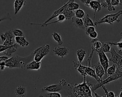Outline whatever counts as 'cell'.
I'll return each mask as SVG.
<instances>
[{
	"label": "cell",
	"mask_w": 122,
	"mask_h": 97,
	"mask_svg": "<svg viewBox=\"0 0 122 97\" xmlns=\"http://www.w3.org/2000/svg\"><path fill=\"white\" fill-rule=\"evenodd\" d=\"M83 81L80 84L73 85L67 83L64 86L67 88V91L70 97H93L92 95L91 87L92 84L86 79V77H83Z\"/></svg>",
	"instance_id": "1"
},
{
	"label": "cell",
	"mask_w": 122,
	"mask_h": 97,
	"mask_svg": "<svg viewBox=\"0 0 122 97\" xmlns=\"http://www.w3.org/2000/svg\"><path fill=\"white\" fill-rule=\"evenodd\" d=\"M34 51L26 57H21L16 55L4 61L5 66L10 68H24L27 64L34 60Z\"/></svg>",
	"instance_id": "2"
},
{
	"label": "cell",
	"mask_w": 122,
	"mask_h": 97,
	"mask_svg": "<svg viewBox=\"0 0 122 97\" xmlns=\"http://www.w3.org/2000/svg\"><path fill=\"white\" fill-rule=\"evenodd\" d=\"M122 14V10H119L117 12L114 14H110L105 15L103 17L98 19L96 21H94V26H97L98 24L101 23H108L110 25H112L115 21L119 22L120 19L119 18Z\"/></svg>",
	"instance_id": "3"
},
{
	"label": "cell",
	"mask_w": 122,
	"mask_h": 97,
	"mask_svg": "<svg viewBox=\"0 0 122 97\" xmlns=\"http://www.w3.org/2000/svg\"><path fill=\"white\" fill-rule=\"evenodd\" d=\"M122 77V70H120L117 68L116 69V71L115 73L110 76H109L108 77L106 78L105 80H102L100 82H98L96 84H92V86L91 87V89L92 90V92H94L97 89H98L99 87H101L102 85H104L105 84H108L110 82L117 80L120 78H121Z\"/></svg>",
	"instance_id": "4"
},
{
	"label": "cell",
	"mask_w": 122,
	"mask_h": 97,
	"mask_svg": "<svg viewBox=\"0 0 122 97\" xmlns=\"http://www.w3.org/2000/svg\"><path fill=\"white\" fill-rule=\"evenodd\" d=\"M50 46L49 44H45L38 47L33 51L34 53V60L40 62L46 56L50 51Z\"/></svg>",
	"instance_id": "5"
},
{
	"label": "cell",
	"mask_w": 122,
	"mask_h": 97,
	"mask_svg": "<svg viewBox=\"0 0 122 97\" xmlns=\"http://www.w3.org/2000/svg\"><path fill=\"white\" fill-rule=\"evenodd\" d=\"M111 54V57L109 58V61L112 62L113 64L116 65V68L122 70V56L121 55L119 54L115 50L114 48H111L110 49V52Z\"/></svg>",
	"instance_id": "6"
},
{
	"label": "cell",
	"mask_w": 122,
	"mask_h": 97,
	"mask_svg": "<svg viewBox=\"0 0 122 97\" xmlns=\"http://www.w3.org/2000/svg\"><path fill=\"white\" fill-rule=\"evenodd\" d=\"M97 53L99 57V61L101 65L103 67L105 71V74H106L107 69L109 66V61L108 58L106 55L105 54V53L103 52L98 51L97 52Z\"/></svg>",
	"instance_id": "7"
},
{
	"label": "cell",
	"mask_w": 122,
	"mask_h": 97,
	"mask_svg": "<svg viewBox=\"0 0 122 97\" xmlns=\"http://www.w3.org/2000/svg\"><path fill=\"white\" fill-rule=\"evenodd\" d=\"M53 52L58 56L62 58L68 54L69 49L66 47H56L53 49Z\"/></svg>",
	"instance_id": "8"
},
{
	"label": "cell",
	"mask_w": 122,
	"mask_h": 97,
	"mask_svg": "<svg viewBox=\"0 0 122 97\" xmlns=\"http://www.w3.org/2000/svg\"><path fill=\"white\" fill-rule=\"evenodd\" d=\"M89 7L94 10L93 21H95V13L97 11H99L102 9L101 2L100 0H92L89 3Z\"/></svg>",
	"instance_id": "9"
},
{
	"label": "cell",
	"mask_w": 122,
	"mask_h": 97,
	"mask_svg": "<svg viewBox=\"0 0 122 97\" xmlns=\"http://www.w3.org/2000/svg\"><path fill=\"white\" fill-rule=\"evenodd\" d=\"M3 34L4 35L6 38V40L3 42V45L6 47H10L14 44L12 40V39L14 35L12 34V30H7L5 32L3 33Z\"/></svg>",
	"instance_id": "10"
},
{
	"label": "cell",
	"mask_w": 122,
	"mask_h": 97,
	"mask_svg": "<svg viewBox=\"0 0 122 97\" xmlns=\"http://www.w3.org/2000/svg\"><path fill=\"white\" fill-rule=\"evenodd\" d=\"M64 87L59 84H53L44 87L42 89V91H47L49 92H57L61 91Z\"/></svg>",
	"instance_id": "11"
},
{
	"label": "cell",
	"mask_w": 122,
	"mask_h": 97,
	"mask_svg": "<svg viewBox=\"0 0 122 97\" xmlns=\"http://www.w3.org/2000/svg\"><path fill=\"white\" fill-rule=\"evenodd\" d=\"M92 67H94L95 71L96 76L100 79L101 81L102 80V77L105 75L104 70L102 67V66L100 63L99 61H98L95 65L92 66Z\"/></svg>",
	"instance_id": "12"
},
{
	"label": "cell",
	"mask_w": 122,
	"mask_h": 97,
	"mask_svg": "<svg viewBox=\"0 0 122 97\" xmlns=\"http://www.w3.org/2000/svg\"><path fill=\"white\" fill-rule=\"evenodd\" d=\"M72 63L74 68L77 70L83 77H86L87 75L85 72V66L81 65L79 62H75L73 61H72Z\"/></svg>",
	"instance_id": "13"
},
{
	"label": "cell",
	"mask_w": 122,
	"mask_h": 97,
	"mask_svg": "<svg viewBox=\"0 0 122 97\" xmlns=\"http://www.w3.org/2000/svg\"><path fill=\"white\" fill-rule=\"evenodd\" d=\"M14 39L16 43L21 47H28L29 45V42L27 40L24 36L21 37H15Z\"/></svg>",
	"instance_id": "14"
},
{
	"label": "cell",
	"mask_w": 122,
	"mask_h": 97,
	"mask_svg": "<svg viewBox=\"0 0 122 97\" xmlns=\"http://www.w3.org/2000/svg\"><path fill=\"white\" fill-rule=\"evenodd\" d=\"M41 61L38 62L35 60H32L28 64H27L26 66V68L27 69H31V70H37L40 69L41 67Z\"/></svg>",
	"instance_id": "15"
},
{
	"label": "cell",
	"mask_w": 122,
	"mask_h": 97,
	"mask_svg": "<svg viewBox=\"0 0 122 97\" xmlns=\"http://www.w3.org/2000/svg\"><path fill=\"white\" fill-rule=\"evenodd\" d=\"M85 72L87 75H89V76L93 78L98 81V82H100L102 81L100 79L96 76L95 70L92 68L91 67L85 66Z\"/></svg>",
	"instance_id": "16"
},
{
	"label": "cell",
	"mask_w": 122,
	"mask_h": 97,
	"mask_svg": "<svg viewBox=\"0 0 122 97\" xmlns=\"http://www.w3.org/2000/svg\"><path fill=\"white\" fill-rule=\"evenodd\" d=\"M26 0H15L14 2V14H17L22 7L25 4Z\"/></svg>",
	"instance_id": "17"
},
{
	"label": "cell",
	"mask_w": 122,
	"mask_h": 97,
	"mask_svg": "<svg viewBox=\"0 0 122 97\" xmlns=\"http://www.w3.org/2000/svg\"><path fill=\"white\" fill-rule=\"evenodd\" d=\"M15 94L19 97H24L27 93V90L25 87L19 85L15 89Z\"/></svg>",
	"instance_id": "18"
},
{
	"label": "cell",
	"mask_w": 122,
	"mask_h": 97,
	"mask_svg": "<svg viewBox=\"0 0 122 97\" xmlns=\"http://www.w3.org/2000/svg\"><path fill=\"white\" fill-rule=\"evenodd\" d=\"M72 22L74 24V25L78 28L81 29H85V27L84 26L83 20L82 19L77 18L76 17H73L72 18Z\"/></svg>",
	"instance_id": "19"
},
{
	"label": "cell",
	"mask_w": 122,
	"mask_h": 97,
	"mask_svg": "<svg viewBox=\"0 0 122 97\" xmlns=\"http://www.w3.org/2000/svg\"><path fill=\"white\" fill-rule=\"evenodd\" d=\"M18 45L16 43H14L12 46H11L7 49L4 51L3 53L7 56H11L12 54L17 50L18 49Z\"/></svg>",
	"instance_id": "20"
},
{
	"label": "cell",
	"mask_w": 122,
	"mask_h": 97,
	"mask_svg": "<svg viewBox=\"0 0 122 97\" xmlns=\"http://www.w3.org/2000/svg\"><path fill=\"white\" fill-rule=\"evenodd\" d=\"M83 22V24L85 28L89 26H94V24L93 21L90 19L89 15L87 14L82 19Z\"/></svg>",
	"instance_id": "21"
},
{
	"label": "cell",
	"mask_w": 122,
	"mask_h": 97,
	"mask_svg": "<svg viewBox=\"0 0 122 97\" xmlns=\"http://www.w3.org/2000/svg\"><path fill=\"white\" fill-rule=\"evenodd\" d=\"M86 51L83 49H79L77 50L76 54L78 59V62H79L80 63H81L83 61L86 55Z\"/></svg>",
	"instance_id": "22"
},
{
	"label": "cell",
	"mask_w": 122,
	"mask_h": 97,
	"mask_svg": "<svg viewBox=\"0 0 122 97\" xmlns=\"http://www.w3.org/2000/svg\"><path fill=\"white\" fill-rule=\"evenodd\" d=\"M101 6L103 8H106L109 11L115 10V8L112 6L111 4V0H105L103 2L101 3Z\"/></svg>",
	"instance_id": "23"
},
{
	"label": "cell",
	"mask_w": 122,
	"mask_h": 97,
	"mask_svg": "<svg viewBox=\"0 0 122 97\" xmlns=\"http://www.w3.org/2000/svg\"><path fill=\"white\" fill-rule=\"evenodd\" d=\"M61 14L65 16L66 20H70L72 19V18L75 16L74 11L69 10L67 9L64 10Z\"/></svg>",
	"instance_id": "24"
},
{
	"label": "cell",
	"mask_w": 122,
	"mask_h": 97,
	"mask_svg": "<svg viewBox=\"0 0 122 97\" xmlns=\"http://www.w3.org/2000/svg\"><path fill=\"white\" fill-rule=\"evenodd\" d=\"M40 97H61V94L59 92H43L40 95Z\"/></svg>",
	"instance_id": "25"
},
{
	"label": "cell",
	"mask_w": 122,
	"mask_h": 97,
	"mask_svg": "<svg viewBox=\"0 0 122 97\" xmlns=\"http://www.w3.org/2000/svg\"><path fill=\"white\" fill-rule=\"evenodd\" d=\"M52 36L53 39L56 41L59 45H61L63 43V41L61 39V35L56 32H54L52 33Z\"/></svg>",
	"instance_id": "26"
},
{
	"label": "cell",
	"mask_w": 122,
	"mask_h": 97,
	"mask_svg": "<svg viewBox=\"0 0 122 97\" xmlns=\"http://www.w3.org/2000/svg\"><path fill=\"white\" fill-rule=\"evenodd\" d=\"M111 48L110 45L107 42H102L101 48L98 51H102L104 53L110 52Z\"/></svg>",
	"instance_id": "27"
},
{
	"label": "cell",
	"mask_w": 122,
	"mask_h": 97,
	"mask_svg": "<svg viewBox=\"0 0 122 97\" xmlns=\"http://www.w3.org/2000/svg\"><path fill=\"white\" fill-rule=\"evenodd\" d=\"M74 15L77 18L82 19L85 15L84 11L81 9H78L74 11Z\"/></svg>",
	"instance_id": "28"
},
{
	"label": "cell",
	"mask_w": 122,
	"mask_h": 97,
	"mask_svg": "<svg viewBox=\"0 0 122 97\" xmlns=\"http://www.w3.org/2000/svg\"><path fill=\"white\" fill-rule=\"evenodd\" d=\"M116 65L114 64H113L112 66L108 68L106 71V74L108 76L113 74L116 71Z\"/></svg>",
	"instance_id": "29"
},
{
	"label": "cell",
	"mask_w": 122,
	"mask_h": 97,
	"mask_svg": "<svg viewBox=\"0 0 122 97\" xmlns=\"http://www.w3.org/2000/svg\"><path fill=\"white\" fill-rule=\"evenodd\" d=\"M12 32L13 35L15 37H21L24 36L23 31L19 29H15L12 30Z\"/></svg>",
	"instance_id": "30"
},
{
	"label": "cell",
	"mask_w": 122,
	"mask_h": 97,
	"mask_svg": "<svg viewBox=\"0 0 122 97\" xmlns=\"http://www.w3.org/2000/svg\"><path fill=\"white\" fill-rule=\"evenodd\" d=\"M107 43L109 45H111L116 46L119 49H122V39H121V40L119 42H108Z\"/></svg>",
	"instance_id": "31"
},
{
	"label": "cell",
	"mask_w": 122,
	"mask_h": 97,
	"mask_svg": "<svg viewBox=\"0 0 122 97\" xmlns=\"http://www.w3.org/2000/svg\"><path fill=\"white\" fill-rule=\"evenodd\" d=\"M95 30V28L94 26H89L85 28L86 34L88 35L90 33Z\"/></svg>",
	"instance_id": "32"
},
{
	"label": "cell",
	"mask_w": 122,
	"mask_h": 97,
	"mask_svg": "<svg viewBox=\"0 0 122 97\" xmlns=\"http://www.w3.org/2000/svg\"><path fill=\"white\" fill-rule=\"evenodd\" d=\"M57 20L58 22H62L65 21L66 19H65V16L62 14H61L57 16Z\"/></svg>",
	"instance_id": "33"
},
{
	"label": "cell",
	"mask_w": 122,
	"mask_h": 97,
	"mask_svg": "<svg viewBox=\"0 0 122 97\" xmlns=\"http://www.w3.org/2000/svg\"><path fill=\"white\" fill-rule=\"evenodd\" d=\"M111 4L112 6L114 7L122 5V4L120 2V0H111Z\"/></svg>",
	"instance_id": "34"
},
{
	"label": "cell",
	"mask_w": 122,
	"mask_h": 97,
	"mask_svg": "<svg viewBox=\"0 0 122 97\" xmlns=\"http://www.w3.org/2000/svg\"><path fill=\"white\" fill-rule=\"evenodd\" d=\"M88 35L91 38V39H96L98 36V33L95 30H94L90 33Z\"/></svg>",
	"instance_id": "35"
},
{
	"label": "cell",
	"mask_w": 122,
	"mask_h": 97,
	"mask_svg": "<svg viewBox=\"0 0 122 97\" xmlns=\"http://www.w3.org/2000/svg\"><path fill=\"white\" fill-rule=\"evenodd\" d=\"M86 7H89V3L92 0H80Z\"/></svg>",
	"instance_id": "36"
},
{
	"label": "cell",
	"mask_w": 122,
	"mask_h": 97,
	"mask_svg": "<svg viewBox=\"0 0 122 97\" xmlns=\"http://www.w3.org/2000/svg\"><path fill=\"white\" fill-rule=\"evenodd\" d=\"M9 48V47H6V46H4V45L0 44V53L3 52L4 51H5L6 49H7Z\"/></svg>",
	"instance_id": "37"
},
{
	"label": "cell",
	"mask_w": 122,
	"mask_h": 97,
	"mask_svg": "<svg viewBox=\"0 0 122 97\" xmlns=\"http://www.w3.org/2000/svg\"><path fill=\"white\" fill-rule=\"evenodd\" d=\"M8 58V57L6 56H0V62H4L6 60H7Z\"/></svg>",
	"instance_id": "38"
},
{
	"label": "cell",
	"mask_w": 122,
	"mask_h": 97,
	"mask_svg": "<svg viewBox=\"0 0 122 97\" xmlns=\"http://www.w3.org/2000/svg\"><path fill=\"white\" fill-rule=\"evenodd\" d=\"M0 39H1V41L2 42H3L6 40V38H5L4 35L3 34V33H1V34L0 35Z\"/></svg>",
	"instance_id": "39"
},
{
	"label": "cell",
	"mask_w": 122,
	"mask_h": 97,
	"mask_svg": "<svg viewBox=\"0 0 122 97\" xmlns=\"http://www.w3.org/2000/svg\"><path fill=\"white\" fill-rule=\"evenodd\" d=\"M93 93H94V95H95V97H105V95H104L103 96H99V95H98L95 91L93 92Z\"/></svg>",
	"instance_id": "40"
},
{
	"label": "cell",
	"mask_w": 122,
	"mask_h": 97,
	"mask_svg": "<svg viewBox=\"0 0 122 97\" xmlns=\"http://www.w3.org/2000/svg\"><path fill=\"white\" fill-rule=\"evenodd\" d=\"M9 19L8 18H0V22L4 20H5V19Z\"/></svg>",
	"instance_id": "41"
},
{
	"label": "cell",
	"mask_w": 122,
	"mask_h": 97,
	"mask_svg": "<svg viewBox=\"0 0 122 97\" xmlns=\"http://www.w3.org/2000/svg\"><path fill=\"white\" fill-rule=\"evenodd\" d=\"M120 2L122 4V0H120Z\"/></svg>",
	"instance_id": "42"
}]
</instances>
